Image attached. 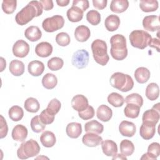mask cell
Instances as JSON below:
<instances>
[{"mask_svg":"<svg viewBox=\"0 0 160 160\" xmlns=\"http://www.w3.org/2000/svg\"><path fill=\"white\" fill-rule=\"evenodd\" d=\"M108 101L112 106L115 108H119L123 105L124 102V99L122 95L118 92H113L108 95Z\"/></svg>","mask_w":160,"mask_h":160,"instance_id":"cell-37","label":"cell"},{"mask_svg":"<svg viewBox=\"0 0 160 160\" xmlns=\"http://www.w3.org/2000/svg\"><path fill=\"white\" fill-rule=\"evenodd\" d=\"M17 6L16 0H4L2 2V9L8 14L14 12Z\"/></svg>","mask_w":160,"mask_h":160,"instance_id":"cell-42","label":"cell"},{"mask_svg":"<svg viewBox=\"0 0 160 160\" xmlns=\"http://www.w3.org/2000/svg\"><path fill=\"white\" fill-rule=\"evenodd\" d=\"M119 131L123 136L132 137L136 132V126L132 122L122 121L119 126Z\"/></svg>","mask_w":160,"mask_h":160,"instance_id":"cell-15","label":"cell"},{"mask_svg":"<svg viewBox=\"0 0 160 160\" xmlns=\"http://www.w3.org/2000/svg\"><path fill=\"white\" fill-rule=\"evenodd\" d=\"M28 70L29 73L32 76H39L43 73L44 65L43 62L40 61L34 60L29 62Z\"/></svg>","mask_w":160,"mask_h":160,"instance_id":"cell-19","label":"cell"},{"mask_svg":"<svg viewBox=\"0 0 160 160\" xmlns=\"http://www.w3.org/2000/svg\"><path fill=\"white\" fill-rule=\"evenodd\" d=\"M89 106L88 100L82 94L75 95L71 100L72 108L78 112L84 110Z\"/></svg>","mask_w":160,"mask_h":160,"instance_id":"cell-12","label":"cell"},{"mask_svg":"<svg viewBox=\"0 0 160 160\" xmlns=\"http://www.w3.org/2000/svg\"><path fill=\"white\" fill-rule=\"evenodd\" d=\"M97 118L102 122L109 121L112 116V109L105 104L100 105L96 111Z\"/></svg>","mask_w":160,"mask_h":160,"instance_id":"cell-20","label":"cell"},{"mask_svg":"<svg viewBox=\"0 0 160 160\" xmlns=\"http://www.w3.org/2000/svg\"><path fill=\"white\" fill-rule=\"evenodd\" d=\"M61 108V102L58 99L54 98L49 101L46 109L50 113L53 115H56L59 111Z\"/></svg>","mask_w":160,"mask_h":160,"instance_id":"cell-45","label":"cell"},{"mask_svg":"<svg viewBox=\"0 0 160 160\" xmlns=\"http://www.w3.org/2000/svg\"><path fill=\"white\" fill-rule=\"evenodd\" d=\"M64 25V18L61 15H54L45 19L42 22V27L48 32H52L61 29Z\"/></svg>","mask_w":160,"mask_h":160,"instance_id":"cell-6","label":"cell"},{"mask_svg":"<svg viewBox=\"0 0 160 160\" xmlns=\"http://www.w3.org/2000/svg\"><path fill=\"white\" fill-rule=\"evenodd\" d=\"M39 118L41 121L44 124H50L53 122L55 118V115L52 114L50 113L47 109H44L41 114H39Z\"/></svg>","mask_w":160,"mask_h":160,"instance_id":"cell-46","label":"cell"},{"mask_svg":"<svg viewBox=\"0 0 160 160\" xmlns=\"http://www.w3.org/2000/svg\"><path fill=\"white\" fill-rule=\"evenodd\" d=\"M112 159H124L126 160L127 158L124 156H123L121 154H116L114 156H112Z\"/></svg>","mask_w":160,"mask_h":160,"instance_id":"cell-56","label":"cell"},{"mask_svg":"<svg viewBox=\"0 0 160 160\" xmlns=\"http://www.w3.org/2000/svg\"><path fill=\"white\" fill-rule=\"evenodd\" d=\"M101 148L103 153L107 156H114L118 152L116 143L110 139H106L101 142Z\"/></svg>","mask_w":160,"mask_h":160,"instance_id":"cell-17","label":"cell"},{"mask_svg":"<svg viewBox=\"0 0 160 160\" xmlns=\"http://www.w3.org/2000/svg\"><path fill=\"white\" fill-rule=\"evenodd\" d=\"M68 19L72 22H77L82 20L83 18V11L78 7L72 6L66 12Z\"/></svg>","mask_w":160,"mask_h":160,"instance_id":"cell-29","label":"cell"},{"mask_svg":"<svg viewBox=\"0 0 160 160\" xmlns=\"http://www.w3.org/2000/svg\"><path fill=\"white\" fill-rule=\"evenodd\" d=\"M159 39L158 38H152L151 40L150 41L148 46L151 47V48H155L158 52H159Z\"/></svg>","mask_w":160,"mask_h":160,"instance_id":"cell-53","label":"cell"},{"mask_svg":"<svg viewBox=\"0 0 160 160\" xmlns=\"http://www.w3.org/2000/svg\"><path fill=\"white\" fill-rule=\"evenodd\" d=\"M121 154L124 156H129L134 151V144L128 139H124L120 142Z\"/></svg>","mask_w":160,"mask_h":160,"instance_id":"cell-34","label":"cell"},{"mask_svg":"<svg viewBox=\"0 0 160 160\" xmlns=\"http://www.w3.org/2000/svg\"><path fill=\"white\" fill-rule=\"evenodd\" d=\"M82 143L88 147H96L99 146L102 141V138L98 134L87 132L82 138Z\"/></svg>","mask_w":160,"mask_h":160,"instance_id":"cell-13","label":"cell"},{"mask_svg":"<svg viewBox=\"0 0 160 160\" xmlns=\"http://www.w3.org/2000/svg\"><path fill=\"white\" fill-rule=\"evenodd\" d=\"M56 2L59 6L64 7L68 5L69 3V0H56Z\"/></svg>","mask_w":160,"mask_h":160,"instance_id":"cell-55","label":"cell"},{"mask_svg":"<svg viewBox=\"0 0 160 160\" xmlns=\"http://www.w3.org/2000/svg\"><path fill=\"white\" fill-rule=\"evenodd\" d=\"M72 6H76L81 9L83 12L88 9L89 3L88 0H74Z\"/></svg>","mask_w":160,"mask_h":160,"instance_id":"cell-49","label":"cell"},{"mask_svg":"<svg viewBox=\"0 0 160 160\" xmlns=\"http://www.w3.org/2000/svg\"><path fill=\"white\" fill-rule=\"evenodd\" d=\"M31 128L33 132L39 133L44 130L46 124L41 121L39 116H36L31 120Z\"/></svg>","mask_w":160,"mask_h":160,"instance_id":"cell-39","label":"cell"},{"mask_svg":"<svg viewBox=\"0 0 160 160\" xmlns=\"http://www.w3.org/2000/svg\"><path fill=\"white\" fill-rule=\"evenodd\" d=\"M152 108L159 112V103H157L156 104H154V106L152 107Z\"/></svg>","mask_w":160,"mask_h":160,"instance_id":"cell-58","label":"cell"},{"mask_svg":"<svg viewBox=\"0 0 160 160\" xmlns=\"http://www.w3.org/2000/svg\"><path fill=\"white\" fill-rule=\"evenodd\" d=\"M155 133V124L149 122H142L139 129V134L142 139L145 140H149L153 138Z\"/></svg>","mask_w":160,"mask_h":160,"instance_id":"cell-10","label":"cell"},{"mask_svg":"<svg viewBox=\"0 0 160 160\" xmlns=\"http://www.w3.org/2000/svg\"><path fill=\"white\" fill-rule=\"evenodd\" d=\"M91 36V31L89 28L85 25L78 26L74 31V37L79 42L86 41Z\"/></svg>","mask_w":160,"mask_h":160,"instance_id":"cell-18","label":"cell"},{"mask_svg":"<svg viewBox=\"0 0 160 160\" xmlns=\"http://www.w3.org/2000/svg\"><path fill=\"white\" fill-rule=\"evenodd\" d=\"M146 96L150 101L157 99L159 95V88L155 82L149 83L146 88Z\"/></svg>","mask_w":160,"mask_h":160,"instance_id":"cell-31","label":"cell"},{"mask_svg":"<svg viewBox=\"0 0 160 160\" xmlns=\"http://www.w3.org/2000/svg\"><path fill=\"white\" fill-rule=\"evenodd\" d=\"M29 45L27 42L22 39L18 40L12 46V53L18 58H24L29 52Z\"/></svg>","mask_w":160,"mask_h":160,"instance_id":"cell-8","label":"cell"},{"mask_svg":"<svg viewBox=\"0 0 160 160\" xmlns=\"http://www.w3.org/2000/svg\"><path fill=\"white\" fill-rule=\"evenodd\" d=\"M48 67L51 71H58L61 69L64 65V61L62 58L59 57H53L48 61Z\"/></svg>","mask_w":160,"mask_h":160,"instance_id":"cell-41","label":"cell"},{"mask_svg":"<svg viewBox=\"0 0 160 160\" xmlns=\"http://www.w3.org/2000/svg\"><path fill=\"white\" fill-rule=\"evenodd\" d=\"M110 50L121 51L127 49L126 39L122 34H117L112 36L110 39Z\"/></svg>","mask_w":160,"mask_h":160,"instance_id":"cell-11","label":"cell"},{"mask_svg":"<svg viewBox=\"0 0 160 160\" xmlns=\"http://www.w3.org/2000/svg\"><path fill=\"white\" fill-rule=\"evenodd\" d=\"M91 50L95 61L101 66L106 65L109 60L106 42L101 39H96L91 44Z\"/></svg>","mask_w":160,"mask_h":160,"instance_id":"cell-3","label":"cell"},{"mask_svg":"<svg viewBox=\"0 0 160 160\" xmlns=\"http://www.w3.org/2000/svg\"><path fill=\"white\" fill-rule=\"evenodd\" d=\"M157 158H155V157H154L152 155H151L150 153H149V152H146V153H144L142 156V157L141 158V159H150V160H151V159H156Z\"/></svg>","mask_w":160,"mask_h":160,"instance_id":"cell-54","label":"cell"},{"mask_svg":"<svg viewBox=\"0 0 160 160\" xmlns=\"http://www.w3.org/2000/svg\"><path fill=\"white\" fill-rule=\"evenodd\" d=\"M129 7L128 0H112L110 4V9L115 13H121L127 10Z\"/></svg>","mask_w":160,"mask_h":160,"instance_id":"cell-26","label":"cell"},{"mask_svg":"<svg viewBox=\"0 0 160 160\" xmlns=\"http://www.w3.org/2000/svg\"><path fill=\"white\" fill-rule=\"evenodd\" d=\"M151 72L149 70L145 67H139L135 70L134 78L136 81L140 84L146 82L150 78Z\"/></svg>","mask_w":160,"mask_h":160,"instance_id":"cell-23","label":"cell"},{"mask_svg":"<svg viewBox=\"0 0 160 160\" xmlns=\"http://www.w3.org/2000/svg\"><path fill=\"white\" fill-rule=\"evenodd\" d=\"M58 84L57 77L52 73L46 74L42 79V84L47 89L54 88Z\"/></svg>","mask_w":160,"mask_h":160,"instance_id":"cell-33","label":"cell"},{"mask_svg":"<svg viewBox=\"0 0 160 160\" xmlns=\"http://www.w3.org/2000/svg\"><path fill=\"white\" fill-rule=\"evenodd\" d=\"M1 72L3 71L4 69L6 68V61L5 59L2 58V57H1Z\"/></svg>","mask_w":160,"mask_h":160,"instance_id":"cell-57","label":"cell"},{"mask_svg":"<svg viewBox=\"0 0 160 160\" xmlns=\"http://www.w3.org/2000/svg\"><path fill=\"white\" fill-rule=\"evenodd\" d=\"M24 107L25 109L29 112H37L40 108V104L38 101L34 98H28L24 102Z\"/></svg>","mask_w":160,"mask_h":160,"instance_id":"cell-36","label":"cell"},{"mask_svg":"<svg viewBox=\"0 0 160 160\" xmlns=\"http://www.w3.org/2000/svg\"><path fill=\"white\" fill-rule=\"evenodd\" d=\"M8 114L9 118L13 121H19L23 118L24 111L21 107L13 106L9 109Z\"/></svg>","mask_w":160,"mask_h":160,"instance_id":"cell-38","label":"cell"},{"mask_svg":"<svg viewBox=\"0 0 160 160\" xmlns=\"http://www.w3.org/2000/svg\"><path fill=\"white\" fill-rule=\"evenodd\" d=\"M140 112V107L131 103L127 104L124 109V115L129 118L135 119L138 117Z\"/></svg>","mask_w":160,"mask_h":160,"instance_id":"cell-35","label":"cell"},{"mask_svg":"<svg viewBox=\"0 0 160 160\" xmlns=\"http://www.w3.org/2000/svg\"><path fill=\"white\" fill-rule=\"evenodd\" d=\"M40 141L43 146L46 148H51L55 144L56 138L52 132L50 131H46L41 135Z\"/></svg>","mask_w":160,"mask_h":160,"instance_id":"cell-25","label":"cell"},{"mask_svg":"<svg viewBox=\"0 0 160 160\" xmlns=\"http://www.w3.org/2000/svg\"><path fill=\"white\" fill-rule=\"evenodd\" d=\"M89 59V52L85 49H79L74 52L71 62L72 65L78 69H83L88 64Z\"/></svg>","mask_w":160,"mask_h":160,"instance_id":"cell-7","label":"cell"},{"mask_svg":"<svg viewBox=\"0 0 160 160\" xmlns=\"http://www.w3.org/2000/svg\"><path fill=\"white\" fill-rule=\"evenodd\" d=\"M107 0H92L93 6L98 9H104L107 6Z\"/></svg>","mask_w":160,"mask_h":160,"instance_id":"cell-51","label":"cell"},{"mask_svg":"<svg viewBox=\"0 0 160 160\" xmlns=\"http://www.w3.org/2000/svg\"><path fill=\"white\" fill-rule=\"evenodd\" d=\"M124 101L127 104H128V103L134 104H136V105L139 106L140 108L143 104L142 97L138 93H132V94L127 96L124 99Z\"/></svg>","mask_w":160,"mask_h":160,"instance_id":"cell-43","label":"cell"},{"mask_svg":"<svg viewBox=\"0 0 160 160\" xmlns=\"http://www.w3.org/2000/svg\"><path fill=\"white\" fill-rule=\"evenodd\" d=\"M84 130L86 132L101 134L104 130L103 125L96 120H91L84 125Z\"/></svg>","mask_w":160,"mask_h":160,"instance_id":"cell-30","label":"cell"},{"mask_svg":"<svg viewBox=\"0 0 160 160\" xmlns=\"http://www.w3.org/2000/svg\"><path fill=\"white\" fill-rule=\"evenodd\" d=\"M132 46L140 49H145L152 39L151 36L143 30H134L129 36Z\"/></svg>","mask_w":160,"mask_h":160,"instance_id":"cell-5","label":"cell"},{"mask_svg":"<svg viewBox=\"0 0 160 160\" xmlns=\"http://www.w3.org/2000/svg\"><path fill=\"white\" fill-rule=\"evenodd\" d=\"M66 132L69 138L76 139L79 138L82 133V126L79 122H70L66 126Z\"/></svg>","mask_w":160,"mask_h":160,"instance_id":"cell-21","label":"cell"},{"mask_svg":"<svg viewBox=\"0 0 160 160\" xmlns=\"http://www.w3.org/2000/svg\"><path fill=\"white\" fill-rule=\"evenodd\" d=\"M148 152L150 153L155 158H158L160 154V145L158 142H154L150 144L148 148Z\"/></svg>","mask_w":160,"mask_h":160,"instance_id":"cell-48","label":"cell"},{"mask_svg":"<svg viewBox=\"0 0 160 160\" xmlns=\"http://www.w3.org/2000/svg\"><path fill=\"white\" fill-rule=\"evenodd\" d=\"M40 149L41 148L38 142L31 139L26 142H23L20 145L17 150V155L18 158L21 159H26L38 155Z\"/></svg>","mask_w":160,"mask_h":160,"instance_id":"cell-4","label":"cell"},{"mask_svg":"<svg viewBox=\"0 0 160 160\" xmlns=\"http://www.w3.org/2000/svg\"><path fill=\"white\" fill-rule=\"evenodd\" d=\"M109 82L112 87L122 92H128L134 87V81L131 76L120 72L113 73Z\"/></svg>","mask_w":160,"mask_h":160,"instance_id":"cell-2","label":"cell"},{"mask_svg":"<svg viewBox=\"0 0 160 160\" xmlns=\"http://www.w3.org/2000/svg\"><path fill=\"white\" fill-rule=\"evenodd\" d=\"M86 19L91 24L96 26L101 22V14L96 10H90L86 14Z\"/></svg>","mask_w":160,"mask_h":160,"instance_id":"cell-40","label":"cell"},{"mask_svg":"<svg viewBox=\"0 0 160 160\" xmlns=\"http://www.w3.org/2000/svg\"><path fill=\"white\" fill-rule=\"evenodd\" d=\"M24 64L21 61L14 59L10 62L9 66V71L15 76H21L24 72Z\"/></svg>","mask_w":160,"mask_h":160,"instance_id":"cell-27","label":"cell"},{"mask_svg":"<svg viewBox=\"0 0 160 160\" xmlns=\"http://www.w3.org/2000/svg\"><path fill=\"white\" fill-rule=\"evenodd\" d=\"M142 26L145 30L154 32L160 28L159 17L156 15L146 16L143 18Z\"/></svg>","mask_w":160,"mask_h":160,"instance_id":"cell-9","label":"cell"},{"mask_svg":"<svg viewBox=\"0 0 160 160\" xmlns=\"http://www.w3.org/2000/svg\"><path fill=\"white\" fill-rule=\"evenodd\" d=\"M56 41L57 44L61 46H66L69 44L71 39L68 33L65 32H61L56 35Z\"/></svg>","mask_w":160,"mask_h":160,"instance_id":"cell-44","label":"cell"},{"mask_svg":"<svg viewBox=\"0 0 160 160\" xmlns=\"http://www.w3.org/2000/svg\"><path fill=\"white\" fill-rule=\"evenodd\" d=\"M158 6V2L156 0H141L139 2L140 9L145 12L156 11Z\"/></svg>","mask_w":160,"mask_h":160,"instance_id":"cell-32","label":"cell"},{"mask_svg":"<svg viewBox=\"0 0 160 160\" xmlns=\"http://www.w3.org/2000/svg\"><path fill=\"white\" fill-rule=\"evenodd\" d=\"M94 109L92 106H88L84 110L78 112V115L80 118L83 120H88L92 118L94 116Z\"/></svg>","mask_w":160,"mask_h":160,"instance_id":"cell-47","label":"cell"},{"mask_svg":"<svg viewBox=\"0 0 160 160\" xmlns=\"http://www.w3.org/2000/svg\"><path fill=\"white\" fill-rule=\"evenodd\" d=\"M53 48L52 45L48 42H41L38 44L35 48L36 54L41 58H47L49 56L52 52Z\"/></svg>","mask_w":160,"mask_h":160,"instance_id":"cell-16","label":"cell"},{"mask_svg":"<svg viewBox=\"0 0 160 160\" xmlns=\"http://www.w3.org/2000/svg\"><path fill=\"white\" fill-rule=\"evenodd\" d=\"M159 112L152 108L144 112L142 117V122H149L156 124L159 120Z\"/></svg>","mask_w":160,"mask_h":160,"instance_id":"cell-28","label":"cell"},{"mask_svg":"<svg viewBox=\"0 0 160 160\" xmlns=\"http://www.w3.org/2000/svg\"><path fill=\"white\" fill-rule=\"evenodd\" d=\"M28 133V129L25 126L22 124H17L13 128L11 136L14 140L23 142L26 139Z\"/></svg>","mask_w":160,"mask_h":160,"instance_id":"cell-14","label":"cell"},{"mask_svg":"<svg viewBox=\"0 0 160 160\" xmlns=\"http://www.w3.org/2000/svg\"><path fill=\"white\" fill-rule=\"evenodd\" d=\"M120 19L115 14L109 15L104 21V25L108 31H116L120 25Z\"/></svg>","mask_w":160,"mask_h":160,"instance_id":"cell-24","label":"cell"},{"mask_svg":"<svg viewBox=\"0 0 160 160\" xmlns=\"http://www.w3.org/2000/svg\"><path fill=\"white\" fill-rule=\"evenodd\" d=\"M1 128H0V138L2 139L5 138L8 132V127L6 120L4 119V117L1 115Z\"/></svg>","mask_w":160,"mask_h":160,"instance_id":"cell-50","label":"cell"},{"mask_svg":"<svg viewBox=\"0 0 160 160\" xmlns=\"http://www.w3.org/2000/svg\"><path fill=\"white\" fill-rule=\"evenodd\" d=\"M42 11L43 8L39 1H31L16 14L15 17L16 22L20 26L25 25L34 17L41 16Z\"/></svg>","mask_w":160,"mask_h":160,"instance_id":"cell-1","label":"cell"},{"mask_svg":"<svg viewBox=\"0 0 160 160\" xmlns=\"http://www.w3.org/2000/svg\"><path fill=\"white\" fill-rule=\"evenodd\" d=\"M39 2L41 3L43 9L45 11H49L53 8V2L52 0H40Z\"/></svg>","mask_w":160,"mask_h":160,"instance_id":"cell-52","label":"cell"},{"mask_svg":"<svg viewBox=\"0 0 160 160\" xmlns=\"http://www.w3.org/2000/svg\"><path fill=\"white\" fill-rule=\"evenodd\" d=\"M24 36L30 41L35 42L41 39L42 32L38 26H31L25 30Z\"/></svg>","mask_w":160,"mask_h":160,"instance_id":"cell-22","label":"cell"}]
</instances>
